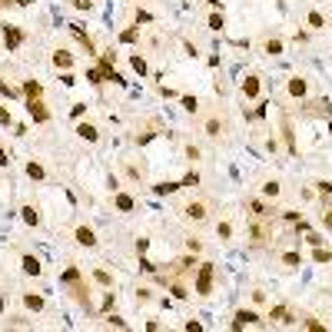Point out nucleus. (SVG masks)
Instances as JSON below:
<instances>
[{
  "mask_svg": "<svg viewBox=\"0 0 332 332\" xmlns=\"http://www.w3.org/2000/svg\"><path fill=\"white\" fill-rule=\"evenodd\" d=\"M213 276H216V266L213 263L196 266V296H210L213 292Z\"/></svg>",
  "mask_w": 332,
  "mask_h": 332,
  "instance_id": "f257e3e1",
  "label": "nucleus"
},
{
  "mask_svg": "<svg viewBox=\"0 0 332 332\" xmlns=\"http://www.w3.org/2000/svg\"><path fill=\"white\" fill-rule=\"evenodd\" d=\"M23 40H27V30H23V27H10V23L3 27V47H7V50H17Z\"/></svg>",
  "mask_w": 332,
  "mask_h": 332,
  "instance_id": "f03ea898",
  "label": "nucleus"
},
{
  "mask_svg": "<svg viewBox=\"0 0 332 332\" xmlns=\"http://www.w3.org/2000/svg\"><path fill=\"white\" fill-rule=\"evenodd\" d=\"M183 216H186V220H193V222H203L206 216H210V206H206L203 199H196V203H189L186 210H183Z\"/></svg>",
  "mask_w": 332,
  "mask_h": 332,
  "instance_id": "7ed1b4c3",
  "label": "nucleus"
},
{
  "mask_svg": "<svg viewBox=\"0 0 332 332\" xmlns=\"http://www.w3.org/2000/svg\"><path fill=\"white\" fill-rule=\"evenodd\" d=\"M27 113L33 116V123H47L50 120V110L44 107V100H27Z\"/></svg>",
  "mask_w": 332,
  "mask_h": 332,
  "instance_id": "20e7f679",
  "label": "nucleus"
},
{
  "mask_svg": "<svg viewBox=\"0 0 332 332\" xmlns=\"http://www.w3.org/2000/svg\"><path fill=\"white\" fill-rule=\"evenodd\" d=\"M66 30L73 33V40H77V44L83 47V50H87V54H93V50H97V47H93V40H90V33L83 30V27H80V23H70V27H66Z\"/></svg>",
  "mask_w": 332,
  "mask_h": 332,
  "instance_id": "39448f33",
  "label": "nucleus"
},
{
  "mask_svg": "<svg viewBox=\"0 0 332 332\" xmlns=\"http://www.w3.org/2000/svg\"><path fill=\"white\" fill-rule=\"evenodd\" d=\"M196 259L193 256H186V259H176V263H169V276H186V273H193L196 269Z\"/></svg>",
  "mask_w": 332,
  "mask_h": 332,
  "instance_id": "423d86ee",
  "label": "nucleus"
},
{
  "mask_svg": "<svg viewBox=\"0 0 332 332\" xmlns=\"http://www.w3.org/2000/svg\"><path fill=\"white\" fill-rule=\"evenodd\" d=\"M259 90H263V80L256 77V73H249V77L243 80V97L246 100H256V97H259Z\"/></svg>",
  "mask_w": 332,
  "mask_h": 332,
  "instance_id": "0eeeda50",
  "label": "nucleus"
},
{
  "mask_svg": "<svg viewBox=\"0 0 332 332\" xmlns=\"http://www.w3.org/2000/svg\"><path fill=\"white\" fill-rule=\"evenodd\" d=\"M243 326H259V316L253 309H239L236 319H232V329H243Z\"/></svg>",
  "mask_w": 332,
  "mask_h": 332,
  "instance_id": "6e6552de",
  "label": "nucleus"
},
{
  "mask_svg": "<svg viewBox=\"0 0 332 332\" xmlns=\"http://www.w3.org/2000/svg\"><path fill=\"white\" fill-rule=\"evenodd\" d=\"M306 113L309 116H332V103L329 100H312V103H306Z\"/></svg>",
  "mask_w": 332,
  "mask_h": 332,
  "instance_id": "1a4fd4ad",
  "label": "nucleus"
},
{
  "mask_svg": "<svg viewBox=\"0 0 332 332\" xmlns=\"http://www.w3.org/2000/svg\"><path fill=\"white\" fill-rule=\"evenodd\" d=\"M20 269L27 273V276H40V273H44V266H40V259H37V256H23V259H20Z\"/></svg>",
  "mask_w": 332,
  "mask_h": 332,
  "instance_id": "9d476101",
  "label": "nucleus"
},
{
  "mask_svg": "<svg viewBox=\"0 0 332 332\" xmlns=\"http://www.w3.org/2000/svg\"><path fill=\"white\" fill-rule=\"evenodd\" d=\"M77 243L87 246V249H90V246H97V232L90 229V226H77Z\"/></svg>",
  "mask_w": 332,
  "mask_h": 332,
  "instance_id": "9b49d317",
  "label": "nucleus"
},
{
  "mask_svg": "<svg viewBox=\"0 0 332 332\" xmlns=\"http://www.w3.org/2000/svg\"><path fill=\"white\" fill-rule=\"evenodd\" d=\"M286 90H289V97H306V90H309V83H306L302 77H292V80L286 83Z\"/></svg>",
  "mask_w": 332,
  "mask_h": 332,
  "instance_id": "f8f14e48",
  "label": "nucleus"
},
{
  "mask_svg": "<svg viewBox=\"0 0 332 332\" xmlns=\"http://www.w3.org/2000/svg\"><path fill=\"white\" fill-rule=\"evenodd\" d=\"M77 133H80V140H87V143H97V140H100V130L93 126V123H80Z\"/></svg>",
  "mask_w": 332,
  "mask_h": 332,
  "instance_id": "ddd939ff",
  "label": "nucleus"
},
{
  "mask_svg": "<svg viewBox=\"0 0 332 332\" xmlns=\"http://www.w3.org/2000/svg\"><path fill=\"white\" fill-rule=\"evenodd\" d=\"M249 236H253V246H263L266 239H269V229H266L263 222H253V226H249Z\"/></svg>",
  "mask_w": 332,
  "mask_h": 332,
  "instance_id": "4468645a",
  "label": "nucleus"
},
{
  "mask_svg": "<svg viewBox=\"0 0 332 332\" xmlns=\"http://www.w3.org/2000/svg\"><path fill=\"white\" fill-rule=\"evenodd\" d=\"M23 97L27 100H40L44 97V87H40L37 80H23Z\"/></svg>",
  "mask_w": 332,
  "mask_h": 332,
  "instance_id": "2eb2a0df",
  "label": "nucleus"
},
{
  "mask_svg": "<svg viewBox=\"0 0 332 332\" xmlns=\"http://www.w3.org/2000/svg\"><path fill=\"white\" fill-rule=\"evenodd\" d=\"M282 136H286V150H289V153H296V133H292L289 116H282Z\"/></svg>",
  "mask_w": 332,
  "mask_h": 332,
  "instance_id": "dca6fc26",
  "label": "nucleus"
},
{
  "mask_svg": "<svg viewBox=\"0 0 332 332\" xmlns=\"http://www.w3.org/2000/svg\"><path fill=\"white\" fill-rule=\"evenodd\" d=\"M113 206H116L120 213H130L136 203H133V196H126V193H113Z\"/></svg>",
  "mask_w": 332,
  "mask_h": 332,
  "instance_id": "f3484780",
  "label": "nucleus"
},
{
  "mask_svg": "<svg viewBox=\"0 0 332 332\" xmlns=\"http://www.w3.org/2000/svg\"><path fill=\"white\" fill-rule=\"evenodd\" d=\"M54 66H56V70H70V66H73V54L56 50V54H54Z\"/></svg>",
  "mask_w": 332,
  "mask_h": 332,
  "instance_id": "a211bd4d",
  "label": "nucleus"
},
{
  "mask_svg": "<svg viewBox=\"0 0 332 332\" xmlns=\"http://www.w3.org/2000/svg\"><path fill=\"white\" fill-rule=\"evenodd\" d=\"M80 279H83V276H80V269H77V266H66V269H63V276H60V282H63V286H73V282H80Z\"/></svg>",
  "mask_w": 332,
  "mask_h": 332,
  "instance_id": "6ab92c4d",
  "label": "nucleus"
},
{
  "mask_svg": "<svg viewBox=\"0 0 332 332\" xmlns=\"http://www.w3.org/2000/svg\"><path fill=\"white\" fill-rule=\"evenodd\" d=\"M20 216H23V222H27V226H37V222H40V210H37V206H23Z\"/></svg>",
  "mask_w": 332,
  "mask_h": 332,
  "instance_id": "aec40b11",
  "label": "nucleus"
},
{
  "mask_svg": "<svg viewBox=\"0 0 332 332\" xmlns=\"http://www.w3.org/2000/svg\"><path fill=\"white\" fill-rule=\"evenodd\" d=\"M222 130H226V123H222L220 116H210V120H206V136H220Z\"/></svg>",
  "mask_w": 332,
  "mask_h": 332,
  "instance_id": "412c9836",
  "label": "nucleus"
},
{
  "mask_svg": "<svg viewBox=\"0 0 332 332\" xmlns=\"http://www.w3.org/2000/svg\"><path fill=\"white\" fill-rule=\"evenodd\" d=\"M249 213H253L256 220H263V216H269V206H266L263 199H249Z\"/></svg>",
  "mask_w": 332,
  "mask_h": 332,
  "instance_id": "4be33fe9",
  "label": "nucleus"
},
{
  "mask_svg": "<svg viewBox=\"0 0 332 332\" xmlns=\"http://www.w3.org/2000/svg\"><path fill=\"white\" fill-rule=\"evenodd\" d=\"M263 50L269 56H279V54H282V40H279V37H269V40L263 44Z\"/></svg>",
  "mask_w": 332,
  "mask_h": 332,
  "instance_id": "5701e85b",
  "label": "nucleus"
},
{
  "mask_svg": "<svg viewBox=\"0 0 332 332\" xmlns=\"http://www.w3.org/2000/svg\"><path fill=\"white\" fill-rule=\"evenodd\" d=\"M23 306H27V309H33V312H40V309H44V296H33V292H27V296H23Z\"/></svg>",
  "mask_w": 332,
  "mask_h": 332,
  "instance_id": "b1692460",
  "label": "nucleus"
},
{
  "mask_svg": "<svg viewBox=\"0 0 332 332\" xmlns=\"http://www.w3.org/2000/svg\"><path fill=\"white\" fill-rule=\"evenodd\" d=\"M269 319H273V322H296L292 316H289V309H286V306H276V309L269 312Z\"/></svg>",
  "mask_w": 332,
  "mask_h": 332,
  "instance_id": "393cba45",
  "label": "nucleus"
},
{
  "mask_svg": "<svg viewBox=\"0 0 332 332\" xmlns=\"http://www.w3.org/2000/svg\"><path fill=\"white\" fill-rule=\"evenodd\" d=\"M87 80L93 83V87H100V83L107 80V73H103V66H90V70H87Z\"/></svg>",
  "mask_w": 332,
  "mask_h": 332,
  "instance_id": "a878e982",
  "label": "nucleus"
},
{
  "mask_svg": "<svg viewBox=\"0 0 332 332\" xmlns=\"http://www.w3.org/2000/svg\"><path fill=\"white\" fill-rule=\"evenodd\" d=\"M176 189H183V183H156L153 193L156 196H166V193H176Z\"/></svg>",
  "mask_w": 332,
  "mask_h": 332,
  "instance_id": "bb28decb",
  "label": "nucleus"
},
{
  "mask_svg": "<svg viewBox=\"0 0 332 332\" xmlns=\"http://www.w3.org/2000/svg\"><path fill=\"white\" fill-rule=\"evenodd\" d=\"M306 23H309L312 30H322V27H326V17H322L319 10H309V17H306Z\"/></svg>",
  "mask_w": 332,
  "mask_h": 332,
  "instance_id": "cd10ccee",
  "label": "nucleus"
},
{
  "mask_svg": "<svg viewBox=\"0 0 332 332\" xmlns=\"http://www.w3.org/2000/svg\"><path fill=\"white\" fill-rule=\"evenodd\" d=\"M312 263H332V249L316 246V249H312Z\"/></svg>",
  "mask_w": 332,
  "mask_h": 332,
  "instance_id": "c85d7f7f",
  "label": "nucleus"
},
{
  "mask_svg": "<svg viewBox=\"0 0 332 332\" xmlns=\"http://www.w3.org/2000/svg\"><path fill=\"white\" fill-rule=\"evenodd\" d=\"M93 279H97L100 286H107V289H113V276L107 273V269H93Z\"/></svg>",
  "mask_w": 332,
  "mask_h": 332,
  "instance_id": "c756f323",
  "label": "nucleus"
},
{
  "mask_svg": "<svg viewBox=\"0 0 332 332\" xmlns=\"http://www.w3.org/2000/svg\"><path fill=\"white\" fill-rule=\"evenodd\" d=\"M27 176H30V179H44L47 169H44L40 163H33V160H30V163H27Z\"/></svg>",
  "mask_w": 332,
  "mask_h": 332,
  "instance_id": "7c9ffc66",
  "label": "nucleus"
},
{
  "mask_svg": "<svg viewBox=\"0 0 332 332\" xmlns=\"http://www.w3.org/2000/svg\"><path fill=\"white\" fill-rule=\"evenodd\" d=\"M169 292H173V299H186L189 289L183 286V282H176V279H169Z\"/></svg>",
  "mask_w": 332,
  "mask_h": 332,
  "instance_id": "2f4dec72",
  "label": "nucleus"
},
{
  "mask_svg": "<svg viewBox=\"0 0 332 332\" xmlns=\"http://www.w3.org/2000/svg\"><path fill=\"white\" fill-rule=\"evenodd\" d=\"M120 40H123V44H136V40H140V27H130V30H123V33H120Z\"/></svg>",
  "mask_w": 332,
  "mask_h": 332,
  "instance_id": "473e14b6",
  "label": "nucleus"
},
{
  "mask_svg": "<svg viewBox=\"0 0 332 332\" xmlns=\"http://www.w3.org/2000/svg\"><path fill=\"white\" fill-rule=\"evenodd\" d=\"M222 27H226V20H222V13H213V17H210V30H216V33H220Z\"/></svg>",
  "mask_w": 332,
  "mask_h": 332,
  "instance_id": "72a5a7b5",
  "label": "nucleus"
},
{
  "mask_svg": "<svg viewBox=\"0 0 332 332\" xmlns=\"http://www.w3.org/2000/svg\"><path fill=\"white\" fill-rule=\"evenodd\" d=\"M279 259H282L286 266H299V263H302V256H299V253H282Z\"/></svg>",
  "mask_w": 332,
  "mask_h": 332,
  "instance_id": "f704fd0d",
  "label": "nucleus"
},
{
  "mask_svg": "<svg viewBox=\"0 0 332 332\" xmlns=\"http://www.w3.org/2000/svg\"><path fill=\"white\" fill-rule=\"evenodd\" d=\"M130 63H133V70H136V73H140V77H143V73H146V60H143V56H140V54L133 56Z\"/></svg>",
  "mask_w": 332,
  "mask_h": 332,
  "instance_id": "c9c22d12",
  "label": "nucleus"
},
{
  "mask_svg": "<svg viewBox=\"0 0 332 332\" xmlns=\"http://www.w3.org/2000/svg\"><path fill=\"white\" fill-rule=\"evenodd\" d=\"M179 183H183V186H196V183H199V173H196V169H189V173L179 179Z\"/></svg>",
  "mask_w": 332,
  "mask_h": 332,
  "instance_id": "e433bc0d",
  "label": "nucleus"
},
{
  "mask_svg": "<svg viewBox=\"0 0 332 332\" xmlns=\"http://www.w3.org/2000/svg\"><path fill=\"white\" fill-rule=\"evenodd\" d=\"M216 236H220V239H229V236H232V226H229V222H220V226H216Z\"/></svg>",
  "mask_w": 332,
  "mask_h": 332,
  "instance_id": "4c0bfd02",
  "label": "nucleus"
},
{
  "mask_svg": "<svg viewBox=\"0 0 332 332\" xmlns=\"http://www.w3.org/2000/svg\"><path fill=\"white\" fill-rule=\"evenodd\" d=\"M183 110L196 113V110H199V100H196V97H183Z\"/></svg>",
  "mask_w": 332,
  "mask_h": 332,
  "instance_id": "58836bf2",
  "label": "nucleus"
},
{
  "mask_svg": "<svg viewBox=\"0 0 332 332\" xmlns=\"http://www.w3.org/2000/svg\"><path fill=\"white\" fill-rule=\"evenodd\" d=\"M302 326H306V329H326V326H322L319 319H312V316H302Z\"/></svg>",
  "mask_w": 332,
  "mask_h": 332,
  "instance_id": "ea45409f",
  "label": "nucleus"
},
{
  "mask_svg": "<svg viewBox=\"0 0 332 332\" xmlns=\"http://www.w3.org/2000/svg\"><path fill=\"white\" fill-rule=\"evenodd\" d=\"M263 193H266V196H273V199H276V196H279V183H276V179H273V183H266V186H263Z\"/></svg>",
  "mask_w": 332,
  "mask_h": 332,
  "instance_id": "a19ab883",
  "label": "nucleus"
},
{
  "mask_svg": "<svg viewBox=\"0 0 332 332\" xmlns=\"http://www.w3.org/2000/svg\"><path fill=\"white\" fill-rule=\"evenodd\" d=\"M133 17H136V23H153V13L150 10H136Z\"/></svg>",
  "mask_w": 332,
  "mask_h": 332,
  "instance_id": "79ce46f5",
  "label": "nucleus"
},
{
  "mask_svg": "<svg viewBox=\"0 0 332 332\" xmlns=\"http://www.w3.org/2000/svg\"><path fill=\"white\" fill-rule=\"evenodd\" d=\"M186 249H189V253H199V249H203V243H199L196 236H189V239H186Z\"/></svg>",
  "mask_w": 332,
  "mask_h": 332,
  "instance_id": "37998d69",
  "label": "nucleus"
},
{
  "mask_svg": "<svg viewBox=\"0 0 332 332\" xmlns=\"http://www.w3.org/2000/svg\"><path fill=\"white\" fill-rule=\"evenodd\" d=\"M140 269H143V273H156V263H150L146 256H140Z\"/></svg>",
  "mask_w": 332,
  "mask_h": 332,
  "instance_id": "c03bdc74",
  "label": "nucleus"
},
{
  "mask_svg": "<svg viewBox=\"0 0 332 332\" xmlns=\"http://www.w3.org/2000/svg\"><path fill=\"white\" fill-rule=\"evenodd\" d=\"M77 10H93V0H70Z\"/></svg>",
  "mask_w": 332,
  "mask_h": 332,
  "instance_id": "a18cd8bd",
  "label": "nucleus"
},
{
  "mask_svg": "<svg viewBox=\"0 0 332 332\" xmlns=\"http://www.w3.org/2000/svg\"><path fill=\"white\" fill-rule=\"evenodd\" d=\"M0 93H3V97H17V90H13L7 80H0Z\"/></svg>",
  "mask_w": 332,
  "mask_h": 332,
  "instance_id": "49530a36",
  "label": "nucleus"
},
{
  "mask_svg": "<svg viewBox=\"0 0 332 332\" xmlns=\"http://www.w3.org/2000/svg\"><path fill=\"white\" fill-rule=\"evenodd\" d=\"M150 299H153L150 289H136V302H150Z\"/></svg>",
  "mask_w": 332,
  "mask_h": 332,
  "instance_id": "de8ad7c7",
  "label": "nucleus"
},
{
  "mask_svg": "<svg viewBox=\"0 0 332 332\" xmlns=\"http://www.w3.org/2000/svg\"><path fill=\"white\" fill-rule=\"evenodd\" d=\"M0 123H3V126H10V123H13V116H10L7 107H0Z\"/></svg>",
  "mask_w": 332,
  "mask_h": 332,
  "instance_id": "09e8293b",
  "label": "nucleus"
},
{
  "mask_svg": "<svg viewBox=\"0 0 332 332\" xmlns=\"http://www.w3.org/2000/svg\"><path fill=\"white\" fill-rule=\"evenodd\" d=\"M70 113H73V120H80V116L87 113V103H73V110H70Z\"/></svg>",
  "mask_w": 332,
  "mask_h": 332,
  "instance_id": "8fccbe9b",
  "label": "nucleus"
},
{
  "mask_svg": "<svg viewBox=\"0 0 332 332\" xmlns=\"http://www.w3.org/2000/svg\"><path fill=\"white\" fill-rule=\"evenodd\" d=\"M316 186H319L322 196H332V183H329V179H322V183H316Z\"/></svg>",
  "mask_w": 332,
  "mask_h": 332,
  "instance_id": "3c124183",
  "label": "nucleus"
},
{
  "mask_svg": "<svg viewBox=\"0 0 332 332\" xmlns=\"http://www.w3.org/2000/svg\"><path fill=\"white\" fill-rule=\"evenodd\" d=\"M306 243H309V246H322V243H326V239H322L319 232H309V236H306Z\"/></svg>",
  "mask_w": 332,
  "mask_h": 332,
  "instance_id": "603ef678",
  "label": "nucleus"
},
{
  "mask_svg": "<svg viewBox=\"0 0 332 332\" xmlns=\"http://www.w3.org/2000/svg\"><path fill=\"white\" fill-rule=\"evenodd\" d=\"M113 309V292H107V296H103V306H100V312H110Z\"/></svg>",
  "mask_w": 332,
  "mask_h": 332,
  "instance_id": "864d4df0",
  "label": "nucleus"
},
{
  "mask_svg": "<svg viewBox=\"0 0 332 332\" xmlns=\"http://www.w3.org/2000/svg\"><path fill=\"white\" fill-rule=\"evenodd\" d=\"M282 220H286V222H299V213H292V210H282Z\"/></svg>",
  "mask_w": 332,
  "mask_h": 332,
  "instance_id": "5fc2aeb1",
  "label": "nucleus"
},
{
  "mask_svg": "<svg viewBox=\"0 0 332 332\" xmlns=\"http://www.w3.org/2000/svg\"><path fill=\"white\" fill-rule=\"evenodd\" d=\"M7 326H20V329H23V326H30V322L23 319V316H13V319H10V322H7Z\"/></svg>",
  "mask_w": 332,
  "mask_h": 332,
  "instance_id": "6e6d98bb",
  "label": "nucleus"
},
{
  "mask_svg": "<svg viewBox=\"0 0 332 332\" xmlns=\"http://www.w3.org/2000/svg\"><path fill=\"white\" fill-rule=\"evenodd\" d=\"M146 246H150V239H136V253L143 256V253H146Z\"/></svg>",
  "mask_w": 332,
  "mask_h": 332,
  "instance_id": "4d7b16f0",
  "label": "nucleus"
},
{
  "mask_svg": "<svg viewBox=\"0 0 332 332\" xmlns=\"http://www.w3.org/2000/svg\"><path fill=\"white\" fill-rule=\"evenodd\" d=\"M107 322H110V326H116V329H126V322H123L120 316H113V319H107Z\"/></svg>",
  "mask_w": 332,
  "mask_h": 332,
  "instance_id": "13d9d810",
  "label": "nucleus"
},
{
  "mask_svg": "<svg viewBox=\"0 0 332 332\" xmlns=\"http://www.w3.org/2000/svg\"><path fill=\"white\" fill-rule=\"evenodd\" d=\"M186 156L189 160H199V146H186Z\"/></svg>",
  "mask_w": 332,
  "mask_h": 332,
  "instance_id": "bf43d9fd",
  "label": "nucleus"
},
{
  "mask_svg": "<svg viewBox=\"0 0 332 332\" xmlns=\"http://www.w3.org/2000/svg\"><path fill=\"white\" fill-rule=\"evenodd\" d=\"M322 222H326V229H332V210L322 213Z\"/></svg>",
  "mask_w": 332,
  "mask_h": 332,
  "instance_id": "052dcab7",
  "label": "nucleus"
},
{
  "mask_svg": "<svg viewBox=\"0 0 332 332\" xmlns=\"http://www.w3.org/2000/svg\"><path fill=\"white\" fill-rule=\"evenodd\" d=\"M7 163H10V160H7V150L0 146V166H7Z\"/></svg>",
  "mask_w": 332,
  "mask_h": 332,
  "instance_id": "680f3d73",
  "label": "nucleus"
},
{
  "mask_svg": "<svg viewBox=\"0 0 332 332\" xmlns=\"http://www.w3.org/2000/svg\"><path fill=\"white\" fill-rule=\"evenodd\" d=\"M13 3H17V7H30L33 0H13Z\"/></svg>",
  "mask_w": 332,
  "mask_h": 332,
  "instance_id": "e2e57ef3",
  "label": "nucleus"
},
{
  "mask_svg": "<svg viewBox=\"0 0 332 332\" xmlns=\"http://www.w3.org/2000/svg\"><path fill=\"white\" fill-rule=\"evenodd\" d=\"M206 3H213V7H222V0H206Z\"/></svg>",
  "mask_w": 332,
  "mask_h": 332,
  "instance_id": "0e129e2a",
  "label": "nucleus"
},
{
  "mask_svg": "<svg viewBox=\"0 0 332 332\" xmlns=\"http://www.w3.org/2000/svg\"><path fill=\"white\" fill-rule=\"evenodd\" d=\"M0 3H3V7H10V3H13V0H0Z\"/></svg>",
  "mask_w": 332,
  "mask_h": 332,
  "instance_id": "69168bd1",
  "label": "nucleus"
},
{
  "mask_svg": "<svg viewBox=\"0 0 332 332\" xmlns=\"http://www.w3.org/2000/svg\"><path fill=\"white\" fill-rule=\"evenodd\" d=\"M3 306H7V302H3V296H0V312H3Z\"/></svg>",
  "mask_w": 332,
  "mask_h": 332,
  "instance_id": "338daca9",
  "label": "nucleus"
}]
</instances>
